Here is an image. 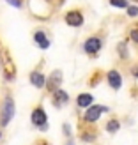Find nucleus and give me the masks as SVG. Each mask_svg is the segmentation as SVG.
Masks as SVG:
<instances>
[{
	"instance_id": "obj_1",
	"label": "nucleus",
	"mask_w": 138,
	"mask_h": 145,
	"mask_svg": "<svg viewBox=\"0 0 138 145\" xmlns=\"http://www.w3.org/2000/svg\"><path fill=\"white\" fill-rule=\"evenodd\" d=\"M12 115H14V103H12L11 97H7L5 103H4V110H2V126L9 124V120L12 119Z\"/></svg>"
},
{
	"instance_id": "obj_2",
	"label": "nucleus",
	"mask_w": 138,
	"mask_h": 145,
	"mask_svg": "<svg viewBox=\"0 0 138 145\" xmlns=\"http://www.w3.org/2000/svg\"><path fill=\"white\" fill-rule=\"evenodd\" d=\"M108 108L106 106H99V105H92L89 110H87L85 113V120H89V122H96L99 117H101V113L106 112Z\"/></svg>"
},
{
	"instance_id": "obj_3",
	"label": "nucleus",
	"mask_w": 138,
	"mask_h": 145,
	"mask_svg": "<svg viewBox=\"0 0 138 145\" xmlns=\"http://www.w3.org/2000/svg\"><path fill=\"white\" fill-rule=\"evenodd\" d=\"M32 124L34 126H39L44 129L46 127V113L43 108H35V110L32 112Z\"/></svg>"
},
{
	"instance_id": "obj_4",
	"label": "nucleus",
	"mask_w": 138,
	"mask_h": 145,
	"mask_svg": "<svg viewBox=\"0 0 138 145\" xmlns=\"http://www.w3.org/2000/svg\"><path fill=\"white\" fill-rule=\"evenodd\" d=\"M66 23L69 27H80L83 23V16H82V12H78V11H71L66 14Z\"/></svg>"
},
{
	"instance_id": "obj_5",
	"label": "nucleus",
	"mask_w": 138,
	"mask_h": 145,
	"mask_svg": "<svg viewBox=\"0 0 138 145\" xmlns=\"http://www.w3.org/2000/svg\"><path fill=\"white\" fill-rule=\"evenodd\" d=\"M60 83H62V72L60 71H53L52 76H50V80H48V89L55 92L60 87Z\"/></svg>"
},
{
	"instance_id": "obj_6",
	"label": "nucleus",
	"mask_w": 138,
	"mask_h": 145,
	"mask_svg": "<svg viewBox=\"0 0 138 145\" xmlns=\"http://www.w3.org/2000/svg\"><path fill=\"white\" fill-rule=\"evenodd\" d=\"M101 48V41L97 37H90L89 41L85 42V52L87 53H97Z\"/></svg>"
},
{
	"instance_id": "obj_7",
	"label": "nucleus",
	"mask_w": 138,
	"mask_h": 145,
	"mask_svg": "<svg viewBox=\"0 0 138 145\" xmlns=\"http://www.w3.org/2000/svg\"><path fill=\"white\" fill-rule=\"evenodd\" d=\"M108 83H110V87H113V89H120V85H122L120 72H117V71L108 72Z\"/></svg>"
},
{
	"instance_id": "obj_8",
	"label": "nucleus",
	"mask_w": 138,
	"mask_h": 145,
	"mask_svg": "<svg viewBox=\"0 0 138 145\" xmlns=\"http://www.w3.org/2000/svg\"><path fill=\"white\" fill-rule=\"evenodd\" d=\"M30 82H32V85H35L37 89H41V87H44V76L41 74V72H32L30 74Z\"/></svg>"
},
{
	"instance_id": "obj_9",
	"label": "nucleus",
	"mask_w": 138,
	"mask_h": 145,
	"mask_svg": "<svg viewBox=\"0 0 138 145\" xmlns=\"http://www.w3.org/2000/svg\"><path fill=\"white\" fill-rule=\"evenodd\" d=\"M34 39H35V42H37V44L41 46V48H48L50 46V41L46 39V35L43 34V32H35V35H34Z\"/></svg>"
},
{
	"instance_id": "obj_10",
	"label": "nucleus",
	"mask_w": 138,
	"mask_h": 145,
	"mask_svg": "<svg viewBox=\"0 0 138 145\" xmlns=\"http://www.w3.org/2000/svg\"><path fill=\"white\" fill-rule=\"evenodd\" d=\"M92 101H94V97L90 94H80L78 96V106H90Z\"/></svg>"
},
{
	"instance_id": "obj_11",
	"label": "nucleus",
	"mask_w": 138,
	"mask_h": 145,
	"mask_svg": "<svg viewBox=\"0 0 138 145\" xmlns=\"http://www.w3.org/2000/svg\"><path fill=\"white\" fill-rule=\"evenodd\" d=\"M55 99L59 101V103H66V101L69 99V96H67V94L64 92V90H60V89H57V90H55Z\"/></svg>"
},
{
	"instance_id": "obj_12",
	"label": "nucleus",
	"mask_w": 138,
	"mask_h": 145,
	"mask_svg": "<svg viewBox=\"0 0 138 145\" xmlns=\"http://www.w3.org/2000/svg\"><path fill=\"white\" fill-rule=\"evenodd\" d=\"M119 127H120V124H119L117 120H110V122H108V124H106V129H108V131H110V133H115V131H117Z\"/></svg>"
},
{
	"instance_id": "obj_13",
	"label": "nucleus",
	"mask_w": 138,
	"mask_h": 145,
	"mask_svg": "<svg viewBox=\"0 0 138 145\" xmlns=\"http://www.w3.org/2000/svg\"><path fill=\"white\" fill-rule=\"evenodd\" d=\"M110 4H112L113 7H122V9H126V7H128V2H126V0H110Z\"/></svg>"
},
{
	"instance_id": "obj_14",
	"label": "nucleus",
	"mask_w": 138,
	"mask_h": 145,
	"mask_svg": "<svg viewBox=\"0 0 138 145\" xmlns=\"http://www.w3.org/2000/svg\"><path fill=\"white\" fill-rule=\"evenodd\" d=\"M128 14H129V16H136V14H138V7L136 5L128 7Z\"/></svg>"
},
{
	"instance_id": "obj_15",
	"label": "nucleus",
	"mask_w": 138,
	"mask_h": 145,
	"mask_svg": "<svg viewBox=\"0 0 138 145\" xmlns=\"http://www.w3.org/2000/svg\"><path fill=\"white\" fill-rule=\"evenodd\" d=\"M7 2H9L11 5H14V7H20L21 4H20V0H7Z\"/></svg>"
},
{
	"instance_id": "obj_16",
	"label": "nucleus",
	"mask_w": 138,
	"mask_h": 145,
	"mask_svg": "<svg viewBox=\"0 0 138 145\" xmlns=\"http://www.w3.org/2000/svg\"><path fill=\"white\" fill-rule=\"evenodd\" d=\"M131 37H133V41L138 42V30H133V32H131Z\"/></svg>"
},
{
	"instance_id": "obj_17",
	"label": "nucleus",
	"mask_w": 138,
	"mask_h": 145,
	"mask_svg": "<svg viewBox=\"0 0 138 145\" xmlns=\"http://www.w3.org/2000/svg\"><path fill=\"white\" fill-rule=\"evenodd\" d=\"M135 76H136V78H138V69H136V71H135Z\"/></svg>"
}]
</instances>
